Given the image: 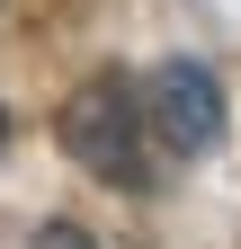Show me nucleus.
Here are the masks:
<instances>
[{"instance_id": "obj_1", "label": "nucleus", "mask_w": 241, "mask_h": 249, "mask_svg": "<svg viewBox=\"0 0 241 249\" xmlns=\"http://www.w3.org/2000/svg\"><path fill=\"white\" fill-rule=\"evenodd\" d=\"M54 134H63V151L89 169V178H107V187H152V160H143V98H134V80H80L63 116H54Z\"/></svg>"}, {"instance_id": "obj_2", "label": "nucleus", "mask_w": 241, "mask_h": 249, "mask_svg": "<svg viewBox=\"0 0 241 249\" xmlns=\"http://www.w3.org/2000/svg\"><path fill=\"white\" fill-rule=\"evenodd\" d=\"M143 98V134H161L170 151H215L223 142V80L205 62H152V80L134 89Z\"/></svg>"}, {"instance_id": "obj_3", "label": "nucleus", "mask_w": 241, "mask_h": 249, "mask_svg": "<svg viewBox=\"0 0 241 249\" xmlns=\"http://www.w3.org/2000/svg\"><path fill=\"white\" fill-rule=\"evenodd\" d=\"M36 249H99V240H89L80 223H45V231H36Z\"/></svg>"}, {"instance_id": "obj_4", "label": "nucleus", "mask_w": 241, "mask_h": 249, "mask_svg": "<svg viewBox=\"0 0 241 249\" xmlns=\"http://www.w3.org/2000/svg\"><path fill=\"white\" fill-rule=\"evenodd\" d=\"M0 142H9V116H0Z\"/></svg>"}]
</instances>
